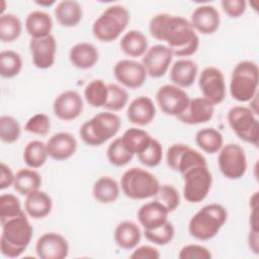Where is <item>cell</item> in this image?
<instances>
[{
    "label": "cell",
    "instance_id": "cell-1",
    "mask_svg": "<svg viewBox=\"0 0 259 259\" xmlns=\"http://www.w3.org/2000/svg\"><path fill=\"white\" fill-rule=\"evenodd\" d=\"M149 30L154 38L165 41L176 57L192 56L199 47V37L189 20L179 15L159 13L151 18Z\"/></svg>",
    "mask_w": 259,
    "mask_h": 259
},
{
    "label": "cell",
    "instance_id": "cell-2",
    "mask_svg": "<svg viewBox=\"0 0 259 259\" xmlns=\"http://www.w3.org/2000/svg\"><path fill=\"white\" fill-rule=\"evenodd\" d=\"M1 228L0 248L2 255L7 258L21 256L33 235V228L27 219V214L9 219L1 223Z\"/></svg>",
    "mask_w": 259,
    "mask_h": 259
},
{
    "label": "cell",
    "instance_id": "cell-3",
    "mask_svg": "<svg viewBox=\"0 0 259 259\" xmlns=\"http://www.w3.org/2000/svg\"><path fill=\"white\" fill-rule=\"evenodd\" d=\"M227 219L228 211L223 205L206 204L192 215L188 224V232L196 240H210L218 235Z\"/></svg>",
    "mask_w": 259,
    "mask_h": 259
},
{
    "label": "cell",
    "instance_id": "cell-4",
    "mask_svg": "<svg viewBox=\"0 0 259 259\" xmlns=\"http://www.w3.org/2000/svg\"><path fill=\"white\" fill-rule=\"evenodd\" d=\"M121 126L119 116L111 111H101L85 121L80 130L81 140L88 146L99 147L115 137Z\"/></svg>",
    "mask_w": 259,
    "mask_h": 259
},
{
    "label": "cell",
    "instance_id": "cell-5",
    "mask_svg": "<svg viewBox=\"0 0 259 259\" xmlns=\"http://www.w3.org/2000/svg\"><path fill=\"white\" fill-rule=\"evenodd\" d=\"M131 16L128 10L121 5L108 6L93 22L92 33L102 42H110L124 31Z\"/></svg>",
    "mask_w": 259,
    "mask_h": 259
},
{
    "label": "cell",
    "instance_id": "cell-6",
    "mask_svg": "<svg viewBox=\"0 0 259 259\" xmlns=\"http://www.w3.org/2000/svg\"><path fill=\"white\" fill-rule=\"evenodd\" d=\"M259 83V69L252 61L239 62L232 72L230 94L239 102H249L256 94Z\"/></svg>",
    "mask_w": 259,
    "mask_h": 259
},
{
    "label": "cell",
    "instance_id": "cell-7",
    "mask_svg": "<svg viewBox=\"0 0 259 259\" xmlns=\"http://www.w3.org/2000/svg\"><path fill=\"white\" fill-rule=\"evenodd\" d=\"M119 186L123 194L130 199L142 200L154 197L160 183L151 172L143 168L133 167L121 175Z\"/></svg>",
    "mask_w": 259,
    "mask_h": 259
},
{
    "label": "cell",
    "instance_id": "cell-8",
    "mask_svg": "<svg viewBox=\"0 0 259 259\" xmlns=\"http://www.w3.org/2000/svg\"><path fill=\"white\" fill-rule=\"evenodd\" d=\"M227 119L234 134L243 142L257 146L259 122L257 115L247 106L236 105L230 108Z\"/></svg>",
    "mask_w": 259,
    "mask_h": 259
},
{
    "label": "cell",
    "instance_id": "cell-9",
    "mask_svg": "<svg viewBox=\"0 0 259 259\" xmlns=\"http://www.w3.org/2000/svg\"><path fill=\"white\" fill-rule=\"evenodd\" d=\"M181 175L184 182V199L190 203H198L204 200L212 184V176L207 165L194 166Z\"/></svg>",
    "mask_w": 259,
    "mask_h": 259
},
{
    "label": "cell",
    "instance_id": "cell-10",
    "mask_svg": "<svg viewBox=\"0 0 259 259\" xmlns=\"http://www.w3.org/2000/svg\"><path fill=\"white\" fill-rule=\"evenodd\" d=\"M218 166L226 178L230 180L242 178L247 171V157L244 149L235 143L223 146L219 151Z\"/></svg>",
    "mask_w": 259,
    "mask_h": 259
},
{
    "label": "cell",
    "instance_id": "cell-11",
    "mask_svg": "<svg viewBox=\"0 0 259 259\" xmlns=\"http://www.w3.org/2000/svg\"><path fill=\"white\" fill-rule=\"evenodd\" d=\"M156 101L163 113L177 117L186 110L190 98L182 88L174 84H165L158 89Z\"/></svg>",
    "mask_w": 259,
    "mask_h": 259
},
{
    "label": "cell",
    "instance_id": "cell-12",
    "mask_svg": "<svg viewBox=\"0 0 259 259\" xmlns=\"http://www.w3.org/2000/svg\"><path fill=\"white\" fill-rule=\"evenodd\" d=\"M166 163L169 168L183 174L197 165H207L201 153L186 144H173L166 152Z\"/></svg>",
    "mask_w": 259,
    "mask_h": 259
},
{
    "label": "cell",
    "instance_id": "cell-13",
    "mask_svg": "<svg viewBox=\"0 0 259 259\" xmlns=\"http://www.w3.org/2000/svg\"><path fill=\"white\" fill-rule=\"evenodd\" d=\"M198 87L202 96L213 105L220 104L225 100V77L219 68L213 66L204 68L198 77Z\"/></svg>",
    "mask_w": 259,
    "mask_h": 259
},
{
    "label": "cell",
    "instance_id": "cell-14",
    "mask_svg": "<svg viewBox=\"0 0 259 259\" xmlns=\"http://www.w3.org/2000/svg\"><path fill=\"white\" fill-rule=\"evenodd\" d=\"M173 54L166 45H155L147 50L142 58V64L152 78L163 77L172 62Z\"/></svg>",
    "mask_w": 259,
    "mask_h": 259
},
{
    "label": "cell",
    "instance_id": "cell-15",
    "mask_svg": "<svg viewBox=\"0 0 259 259\" xmlns=\"http://www.w3.org/2000/svg\"><path fill=\"white\" fill-rule=\"evenodd\" d=\"M113 75L121 85L130 89L142 87L148 76L142 63L130 59L116 62L113 67Z\"/></svg>",
    "mask_w": 259,
    "mask_h": 259
},
{
    "label": "cell",
    "instance_id": "cell-16",
    "mask_svg": "<svg viewBox=\"0 0 259 259\" xmlns=\"http://www.w3.org/2000/svg\"><path fill=\"white\" fill-rule=\"evenodd\" d=\"M35 253L40 259H64L69 254V244L59 233H45L36 241Z\"/></svg>",
    "mask_w": 259,
    "mask_h": 259
},
{
    "label": "cell",
    "instance_id": "cell-17",
    "mask_svg": "<svg viewBox=\"0 0 259 259\" xmlns=\"http://www.w3.org/2000/svg\"><path fill=\"white\" fill-rule=\"evenodd\" d=\"M84 109L81 95L74 90H66L60 93L54 100L53 111L56 117L69 121L80 116Z\"/></svg>",
    "mask_w": 259,
    "mask_h": 259
},
{
    "label": "cell",
    "instance_id": "cell-18",
    "mask_svg": "<svg viewBox=\"0 0 259 259\" xmlns=\"http://www.w3.org/2000/svg\"><path fill=\"white\" fill-rule=\"evenodd\" d=\"M29 51L32 64L37 69L51 68L56 60L57 41L53 34L40 38H30Z\"/></svg>",
    "mask_w": 259,
    "mask_h": 259
},
{
    "label": "cell",
    "instance_id": "cell-19",
    "mask_svg": "<svg viewBox=\"0 0 259 259\" xmlns=\"http://www.w3.org/2000/svg\"><path fill=\"white\" fill-rule=\"evenodd\" d=\"M189 22L195 31L211 34L220 27L221 16L214 6L205 4L197 6L192 11Z\"/></svg>",
    "mask_w": 259,
    "mask_h": 259
},
{
    "label": "cell",
    "instance_id": "cell-20",
    "mask_svg": "<svg viewBox=\"0 0 259 259\" xmlns=\"http://www.w3.org/2000/svg\"><path fill=\"white\" fill-rule=\"evenodd\" d=\"M214 112V105L204 97L190 99L186 110L176 118L182 123L195 125L209 121Z\"/></svg>",
    "mask_w": 259,
    "mask_h": 259
},
{
    "label": "cell",
    "instance_id": "cell-21",
    "mask_svg": "<svg viewBox=\"0 0 259 259\" xmlns=\"http://www.w3.org/2000/svg\"><path fill=\"white\" fill-rule=\"evenodd\" d=\"M46 145L49 157L56 161H64L71 158L77 150L75 137L67 132H60L53 135Z\"/></svg>",
    "mask_w": 259,
    "mask_h": 259
},
{
    "label": "cell",
    "instance_id": "cell-22",
    "mask_svg": "<svg viewBox=\"0 0 259 259\" xmlns=\"http://www.w3.org/2000/svg\"><path fill=\"white\" fill-rule=\"evenodd\" d=\"M168 209L159 201L152 200L144 203L137 212L139 224L144 230H154L168 221Z\"/></svg>",
    "mask_w": 259,
    "mask_h": 259
},
{
    "label": "cell",
    "instance_id": "cell-23",
    "mask_svg": "<svg viewBox=\"0 0 259 259\" xmlns=\"http://www.w3.org/2000/svg\"><path fill=\"white\" fill-rule=\"evenodd\" d=\"M156 116V107L148 96H139L132 100L126 109V117L133 124L144 126L153 121Z\"/></svg>",
    "mask_w": 259,
    "mask_h": 259
},
{
    "label": "cell",
    "instance_id": "cell-24",
    "mask_svg": "<svg viewBox=\"0 0 259 259\" xmlns=\"http://www.w3.org/2000/svg\"><path fill=\"white\" fill-rule=\"evenodd\" d=\"M198 66L197 64L189 59H180L173 63L170 68L169 78L172 84L180 87H190L197 76Z\"/></svg>",
    "mask_w": 259,
    "mask_h": 259
},
{
    "label": "cell",
    "instance_id": "cell-25",
    "mask_svg": "<svg viewBox=\"0 0 259 259\" xmlns=\"http://www.w3.org/2000/svg\"><path fill=\"white\" fill-rule=\"evenodd\" d=\"M71 64L80 70H87L96 65L99 53L96 47L90 42H78L74 45L69 53Z\"/></svg>",
    "mask_w": 259,
    "mask_h": 259
},
{
    "label": "cell",
    "instance_id": "cell-26",
    "mask_svg": "<svg viewBox=\"0 0 259 259\" xmlns=\"http://www.w3.org/2000/svg\"><path fill=\"white\" fill-rule=\"evenodd\" d=\"M53 207L52 197L45 191L36 189L25 196L24 210L32 219H44L50 214Z\"/></svg>",
    "mask_w": 259,
    "mask_h": 259
},
{
    "label": "cell",
    "instance_id": "cell-27",
    "mask_svg": "<svg viewBox=\"0 0 259 259\" xmlns=\"http://www.w3.org/2000/svg\"><path fill=\"white\" fill-rule=\"evenodd\" d=\"M113 238L115 244L123 250L135 249L142 238L140 227L132 221L120 222L114 230Z\"/></svg>",
    "mask_w": 259,
    "mask_h": 259
},
{
    "label": "cell",
    "instance_id": "cell-28",
    "mask_svg": "<svg viewBox=\"0 0 259 259\" xmlns=\"http://www.w3.org/2000/svg\"><path fill=\"white\" fill-rule=\"evenodd\" d=\"M24 26L31 38L46 37L51 34L53 29V19L49 13L34 10L26 16Z\"/></svg>",
    "mask_w": 259,
    "mask_h": 259
},
{
    "label": "cell",
    "instance_id": "cell-29",
    "mask_svg": "<svg viewBox=\"0 0 259 259\" xmlns=\"http://www.w3.org/2000/svg\"><path fill=\"white\" fill-rule=\"evenodd\" d=\"M83 10L79 2L74 0H64L57 4L55 17L58 23L64 27H74L81 21Z\"/></svg>",
    "mask_w": 259,
    "mask_h": 259
},
{
    "label": "cell",
    "instance_id": "cell-30",
    "mask_svg": "<svg viewBox=\"0 0 259 259\" xmlns=\"http://www.w3.org/2000/svg\"><path fill=\"white\" fill-rule=\"evenodd\" d=\"M120 193V186L110 176H101L93 184L92 195L94 199L102 204L114 202Z\"/></svg>",
    "mask_w": 259,
    "mask_h": 259
},
{
    "label": "cell",
    "instance_id": "cell-31",
    "mask_svg": "<svg viewBox=\"0 0 259 259\" xmlns=\"http://www.w3.org/2000/svg\"><path fill=\"white\" fill-rule=\"evenodd\" d=\"M119 47L121 52L133 58L142 57L148 50V39L140 30L132 29L123 34Z\"/></svg>",
    "mask_w": 259,
    "mask_h": 259
},
{
    "label": "cell",
    "instance_id": "cell-32",
    "mask_svg": "<svg viewBox=\"0 0 259 259\" xmlns=\"http://www.w3.org/2000/svg\"><path fill=\"white\" fill-rule=\"evenodd\" d=\"M41 185V176L32 168H22L14 176L13 188L21 195H27L30 192L39 189Z\"/></svg>",
    "mask_w": 259,
    "mask_h": 259
},
{
    "label": "cell",
    "instance_id": "cell-33",
    "mask_svg": "<svg viewBox=\"0 0 259 259\" xmlns=\"http://www.w3.org/2000/svg\"><path fill=\"white\" fill-rule=\"evenodd\" d=\"M120 138L125 148L134 155L141 154L152 140L148 132L139 127L127 128Z\"/></svg>",
    "mask_w": 259,
    "mask_h": 259
},
{
    "label": "cell",
    "instance_id": "cell-34",
    "mask_svg": "<svg viewBox=\"0 0 259 259\" xmlns=\"http://www.w3.org/2000/svg\"><path fill=\"white\" fill-rule=\"evenodd\" d=\"M195 143L203 152L214 154L224 146V137L214 127H204L196 133Z\"/></svg>",
    "mask_w": 259,
    "mask_h": 259
},
{
    "label": "cell",
    "instance_id": "cell-35",
    "mask_svg": "<svg viewBox=\"0 0 259 259\" xmlns=\"http://www.w3.org/2000/svg\"><path fill=\"white\" fill-rule=\"evenodd\" d=\"M47 145L38 140L30 141L23 150V161L27 167L32 169L40 168L48 159Z\"/></svg>",
    "mask_w": 259,
    "mask_h": 259
},
{
    "label": "cell",
    "instance_id": "cell-36",
    "mask_svg": "<svg viewBox=\"0 0 259 259\" xmlns=\"http://www.w3.org/2000/svg\"><path fill=\"white\" fill-rule=\"evenodd\" d=\"M108 96V86L101 79L90 81L84 89V98L86 102L94 107H103Z\"/></svg>",
    "mask_w": 259,
    "mask_h": 259
},
{
    "label": "cell",
    "instance_id": "cell-37",
    "mask_svg": "<svg viewBox=\"0 0 259 259\" xmlns=\"http://www.w3.org/2000/svg\"><path fill=\"white\" fill-rule=\"evenodd\" d=\"M22 31V23L19 17L12 13H4L0 16V39L3 42H11L17 39Z\"/></svg>",
    "mask_w": 259,
    "mask_h": 259
},
{
    "label": "cell",
    "instance_id": "cell-38",
    "mask_svg": "<svg viewBox=\"0 0 259 259\" xmlns=\"http://www.w3.org/2000/svg\"><path fill=\"white\" fill-rule=\"evenodd\" d=\"M22 69L21 56L11 50L0 53V75L2 78L10 79L17 76Z\"/></svg>",
    "mask_w": 259,
    "mask_h": 259
},
{
    "label": "cell",
    "instance_id": "cell-39",
    "mask_svg": "<svg viewBox=\"0 0 259 259\" xmlns=\"http://www.w3.org/2000/svg\"><path fill=\"white\" fill-rule=\"evenodd\" d=\"M106 158L111 165L115 167H122L133 160L134 154L125 148L121 138H116L107 147Z\"/></svg>",
    "mask_w": 259,
    "mask_h": 259
},
{
    "label": "cell",
    "instance_id": "cell-40",
    "mask_svg": "<svg viewBox=\"0 0 259 259\" xmlns=\"http://www.w3.org/2000/svg\"><path fill=\"white\" fill-rule=\"evenodd\" d=\"M26 214L21 207L20 200L12 193H3L0 196V222L4 223L9 219Z\"/></svg>",
    "mask_w": 259,
    "mask_h": 259
},
{
    "label": "cell",
    "instance_id": "cell-41",
    "mask_svg": "<svg viewBox=\"0 0 259 259\" xmlns=\"http://www.w3.org/2000/svg\"><path fill=\"white\" fill-rule=\"evenodd\" d=\"M108 96L104 108L108 111L115 112L121 110L128 101V93L125 89L117 84H108Z\"/></svg>",
    "mask_w": 259,
    "mask_h": 259
},
{
    "label": "cell",
    "instance_id": "cell-42",
    "mask_svg": "<svg viewBox=\"0 0 259 259\" xmlns=\"http://www.w3.org/2000/svg\"><path fill=\"white\" fill-rule=\"evenodd\" d=\"M21 134V127L16 118L11 115L0 117V139L5 144L15 143Z\"/></svg>",
    "mask_w": 259,
    "mask_h": 259
},
{
    "label": "cell",
    "instance_id": "cell-43",
    "mask_svg": "<svg viewBox=\"0 0 259 259\" xmlns=\"http://www.w3.org/2000/svg\"><path fill=\"white\" fill-rule=\"evenodd\" d=\"M144 236L149 242L155 245L165 246L173 240L175 236V229L173 224L167 221L164 225L157 229L144 230Z\"/></svg>",
    "mask_w": 259,
    "mask_h": 259
},
{
    "label": "cell",
    "instance_id": "cell-44",
    "mask_svg": "<svg viewBox=\"0 0 259 259\" xmlns=\"http://www.w3.org/2000/svg\"><path fill=\"white\" fill-rule=\"evenodd\" d=\"M154 199L161 202L169 212L174 211L180 204V194L178 190L170 184L160 185Z\"/></svg>",
    "mask_w": 259,
    "mask_h": 259
},
{
    "label": "cell",
    "instance_id": "cell-45",
    "mask_svg": "<svg viewBox=\"0 0 259 259\" xmlns=\"http://www.w3.org/2000/svg\"><path fill=\"white\" fill-rule=\"evenodd\" d=\"M138 156L139 161L147 166V167H156L158 166L163 158V147L161 145V143L152 138L150 144L148 145V147Z\"/></svg>",
    "mask_w": 259,
    "mask_h": 259
},
{
    "label": "cell",
    "instance_id": "cell-46",
    "mask_svg": "<svg viewBox=\"0 0 259 259\" xmlns=\"http://www.w3.org/2000/svg\"><path fill=\"white\" fill-rule=\"evenodd\" d=\"M51 128L50 117L45 113H36L28 118L24 125L25 132L36 136H47Z\"/></svg>",
    "mask_w": 259,
    "mask_h": 259
},
{
    "label": "cell",
    "instance_id": "cell-47",
    "mask_svg": "<svg viewBox=\"0 0 259 259\" xmlns=\"http://www.w3.org/2000/svg\"><path fill=\"white\" fill-rule=\"evenodd\" d=\"M180 259H210V251L201 245L188 244L183 246L178 254Z\"/></svg>",
    "mask_w": 259,
    "mask_h": 259
},
{
    "label": "cell",
    "instance_id": "cell-48",
    "mask_svg": "<svg viewBox=\"0 0 259 259\" xmlns=\"http://www.w3.org/2000/svg\"><path fill=\"white\" fill-rule=\"evenodd\" d=\"M221 6L225 14L231 18L242 16L247 8V3L244 0H222Z\"/></svg>",
    "mask_w": 259,
    "mask_h": 259
},
{
    "label": "cell",
    "instance_id": "cell-49",
    "mask_svg": "<svg viewBox=\"0 0 259 259\" xmlns=\"http://www.w3.org/2000/svg\"><path fill=\"white\" fill-rule=\"evenodd\" d=\"M160 252L157 248L150 245H143L136 247L133 253L130 255L132 259H159Z\"/></svg>",
    "mask_w": 259,
    "mask_h": 259
},
{
    "label": "cell",
    "instance_id": "cell-50",
    "mask_svg": "<svg viewBox=\"0 0 259 259\" xmlns=\"http://www.w3.org/2000/svg\"><path fill=\"white\" fill-rule=\"evenodd\" d=\"M14 176L11 168L2 162L0 165V189L4 190L13 185Z\"/></svg>",
    "mask_w": 259,
    "mask_h": 259
},
{
    "label": "cell",
    "instance_id": "cell-51",
    "mask_svg": "<svg viewBox=\"0 0 259 259\" xmlns=\"http://www.w3.org/2000/svg\"><path fill=\"white\" fill-rule=\"evenodd\" d=\"M248 245L250 250L254 254L259 253V231H253V230L249 231Z\"/></svg>",
    "mask_w": 259,
    "mask_h": 259
},
{
    "label": "cell",
    "instance_id": "cell-52",
    "mask_svg": "<svg viewBox=\"0 0 259 259\" xmlns=\"http://www.w3.org/2000/svg\"><path fill=\"white\" fill-rule=\"evenodd\" d=\"M250 230L253 231H258V219H257V207L251 209V214H250Z\"/></svg>",
    "mask_w": 259,
    "mask_h": 259
},
{
    "label": "cell",
    "instance_id": "cell-53",
    "mask_svg": "<svg viewBox=\"0 0 259 259\" xmlns=\"http://www.w3.org/2000/svg\"><path fill=\"white\" fill-rule=\"evenodd\" d=\"M37 5L39 6H45V7H50L52 5H54L56 2L55 1H36L35 2Z\"/></svg>",
    "mask_w": 259,
    "mask_h": 259
}]
</instances>
